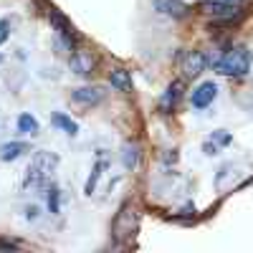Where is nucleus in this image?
Here are the masks:
<instances>
[{
    "instance_id": "f257e3e1",
    "label": "nucleus",
    "mask_w": 253,
    "mask_h": 253,
    "mask_svg": "<svg viewBox=\"0 0 253 253\" xmlns=\"http://www.w3.org/2000/svg\"><path fill=\"white\" fill-rule=\"evenodd\" d=\"M208 63L213 66L218 74L223 76H233V79H243L251 71V51L246 46H230L223 53H213L208 56Z\"/></svg>"
},
{
    "instance_id": "f03ea898",
    "label": "nucleus",
    "mask_w": 253,
    "mask_h": 253,
    "mask_svg": "<svg viewBox=\"0 0 253 253\" xmlns=\"http://www.w3.org/2000/svg\"><path fill=\"white\" fill-rule=\"evenodd\" d=\"M56 167H58V155L46 152V150H38V152L31 157V165L26 167L23 180H20V187H23V190L46 187L48 180H51L53 172H56Z\"/></svg>"
},
{
    "instance_id": "7ed1b4c3",
    "label": "nucleus",
    "mask_w": 253,
    "mask_h": 253,
    "mask_svg": "<svg viewBox=\"0 0 253 253\" xmlns=\"http://www.w3.org/2000/svg\"><path fill=\"white\" fill-rule=\"evenodd\" d=\"M137 225H139V210H137V205L124 203L119 208L117 218H114V228H112L114 230V238L117 241H129L137 233Z\"/></svg>"
},
{
    "instance_id": "20e7f679",
    "label": "nucleus",
    "mask_w": 253,
    "mask_h": 253,
    "mask_svg": "<svg viewBox=\"0 0 253 253\" xmlns=\"http://www.w3.org/2000/svg\"><path fill=\"white\" fill-rule=\"evenodd\" d=\"M46 18H48V23H51V28L56 31V36H58V41L63 46H66L69 51H74V46L79 43V33H76V28L71 26V20L66 18V15H61L53 5H46Z\"/></svg>"
},
{
    "instance_id": "39448f33",
    "label": "nucleus",
    "mask_w": 253,
    "mask_h": 253,
    "mask_svg": "<svg viewBox=\"0 0 253 253\" xmlns=\"http://www.w3.org/2000/svg\"><path fill=\"white\" fill-rule=\"evenodd\" d=\"M203 13L210 15L215 23H225L233 26L246 15L243 5H233V3H213V0H203Z\"/></svg>"
},
{
    "instance_id": "423d86ee",
    "label": "nucleus",
    "mask_w": 253,
    "mask_h": 253,
    "mask_svg": "<svg viewBox=\"0 0 253 253\" xmlns=\"http://www.w3.org/2000/svg\"><path fill=\"white\" fill-rule=\"evenodd\" d=\"M69 66L79 76H91L94 66H96V56L91 51H86V48H74L71 56H69Z\"/></svg>"
},
{
    "instance_id": "0eeeda50",
    "label": "nucleus",
    "mask_w": 253,
    "mask_h": 253,
    "mask_svg": "<svg viewBox=\"0 0 253 253\" xmlns=\"http://www.w3.org/2000/svg\"><path fill=\"white\" fill-rule=\"evenodd\" d=\"M215 96H218V84L215 81H203L193 89V94H190V104H193V109H208L210 104L215 101Z\"/></svg>"
},
{
    "instance_id": "6e6552de",
    "label": "nucleus",
    "mask_w": 253,
    "mask_h": 253,
    "mask_svg": "<svg viewBox=\"0 0 253 253\" xmlns=\"http://www.w3.org/2000/svg\"><path fill=\"white\" fill-rule=\"evenodd\" d=\"M208 66V58L203 56V51H185L180 56V69L185 76H200Z\"/></svg>"
},
{
    "instance_id": "1a4fd4ad",
    "label": "nucleus",
    "mask_w": 253,
    "mask_h": 253,
    "mask_svg": "<svg viewBox=\"0 0 253 253\" xmlns=\"http://www.w3.org/2000/svg\"><path fill=\"white\" fill-rule=\"evenodd\" d=\"M104 91L101 86H81V89H74L71 91V99L76 104H81V107H94V104H99L104 99Z\"/></svg>"
},
{
    "instance_id": "9d476101",
    "label": "nucleus",
    "mask_w": 253,
    "mask_h": 253,
    "mask_svg": "<svg viewBox=\"0 0 253 253\" xmlns=\"http://www.w3.org/2000/svg\"><path fill=\"white\" fill-rule=\"evenodd\" d=\"M180 96H182V81H172L170 86L165 89V94L160 96V112L162 114H172V109L177 107Z\"/></svg>"
},
{
    "instance_id": "9b49d317",
    "label": "nucleus",
    "mask_w": 253,
    "mask_h": 253,
    "mask_svg": "<svg viewBox=\"0 0 253 253\" xmlns=\"http://www.w3.org/2000/svg\"><path fill=\"white\" fill-rule=\"evenodd\" d=\"M107 167H109V162L104 160V152L99 150V157H96V162L91 167V175L86 177V185H84V195H94V190H96V185H99V180H101V175H104Z\"/></svg>"
},
{
    "instance_id": "f8f14e48",
    "label": "nucleus",
    "mask_w": 253,
    "mask_h": 253,
    "mask_svg": "<svg viewBox=\"0 0 253 253\" xmlns=\"http://www.w3.org/2000/svg\"><path fill=\"white\" fill-rule=\"evenodd\" d=\"M152 8L162 15H170V18H182L187 13V5L182 0H152Z\"/></svg>"
},
{
    "instance_id": "ddd939ff",
    "label": "nucleus",
    "mask_w": 253,
    "mask_h": 253,
    "mask_svg": "<svg viewBox=\"0 0 253 253\" xmlns=\"http://www.w3.org/2000/svg\"><path fill=\"white\" fill-rule=\"evenodd\" d=\"M109 84H112V89H117L119 94H132V74L126 69H112Z\"/></svg>"
},
{
    "instance_id": "4468645a",
    "label": "nucleus",
    "mask_w": 253,
    "mask_h": 253,
    "mask_svg": "<svg viewBox=\"0 0 253 253\" xmlns=\"http://www.w3.org/2000/svg\"><path fill=\"white\" fill-rule=\"evenodd\" d=\"M137 165H139V144L137 142H124V147H122V167L126 172H132V170H137Z\"/></svg>"
},
{
    "instance_id": "2eb2a0df",
    "label": "nucleus",
    "mask_w": 253,
    "mask_h": 253,
    "mask_svg": "<svg viewBox=\"0 0 253 253\" xmlns=\"http://www.w3.org/2000/svg\"><path fill=\"white\" fill-rule=\"evenodd\" d=\"M28 150L31 147L26 142H5V144H0V160L3 162H15L18 157H23Z\"/></svg>"
},
{
    "instance_id": "dca6fc26",
    "label": "nucleus",
    "mask_w": 253,
    "mask_h": 253,
    "mask_svg": "<svg viewBox=\"0 0 253 253\" xmlns=\"http://www.w3.org/2000/svg\"><path fill=\"white\" fill-rule=\"evenodd\" d=\"M18 132L23 137H36L41 132V124L31 112H23V114H18Z\"/></svg>"
},
{
    "instance_id": "f3484780",
    "label": "nucleus",
    "mask_w": 253,
    "mask_h": 253,
    "mask_svg": "<svg viewBox=\"0 0 253 253\" xmlns=\"http://www.w3.org/2000/svg\"><path fill=\"white\" fill-rule=\"evenodd\" d=\"M51 122L58 126V129L63 132V134H69V137H76L79 134V124L69 117V114H63V112H56L53 117H51Z\"/></svg>"
},
{
    "instance_id": "a211bd4d",
    "label": "nucleus",
    "mask_w": 253,
    "mask_h": 253,
    "mask_svg": "<svg viewBox=\"0 0 253 253\" xmlns=\"http://www.w3.org/2000/svg\"><path fill=\"white\" fill-rule=\"evenodd\" d=\"M46 203H48V210H51V215H61V190L56 185L48 187V193H46Z\"/></svg>"
},
{
    "instance_id": "6ab92c4d",
    "label": "nucleus",
    "mask_w": 253,
    "mask_h": 253,
    "mask_svg": "<svg viewBox=\"0 0 253 253\" xmlns=\"http://www.w3.org/2000/svg\"><path fill=\"white\" fill-rule=\"evenodd\" d=\"M210 139H213L218 147H228L230 142H233V137H230L225 129H218V132H213V134H210Z\"/></svg>"
},
{
    "instance_id": "aec40b11",
    "label": "nucleus",
    "mask_w": 253,
    "mask_h": 253,
    "mask_svg": "<svg viewBox=\"0 0 253 253\" xmlns=\"http://www.w3.org/2000/svg\"><path fill=\"white\" fill-rule=\"evenodd\" d=\"M23 218H26L28 223H38V218H41V208H38V205H28Z\"/></svg>"
},
{
    "instance_id": "412c9836",
    "label": "nucleus",
    "mask_w": 253,
    "mask_h": 253,
    "mask_svg": "<svg viewBox=\"0 0 253 253\" xmlns=\"http://www.w3.org/2000/svg\"><path fill=\"white\" fill-rule=\"evenodd\" d=\"M8 36H10V20L3 18V20H0V43H5Z\"/></svg>"
},
{
    "instance_id": "4be33fe9",
    "label": "nucleus",
    "mask_w": 253,
    "mask_h": 253,
    "mask_svg": "<svg viewBox=\"0 0 253 253\" xmlns=\"http://www.w3.org/2000/svg\"><path fill=\"white\" fill-rule=\"evenodd\" d=\"M203 152H205L208 157H213V155H218V144H215L213 139H205V142H203Z\"/></svg>"
},
{
    "instance_id": "5701e85b",
    "label": "nucleus",
    "mask_w": 253,
    "mask_h": 253,
    "mask_svg": "<svg viewBox=\"0 0 253 253\" xmlns=\"http://www.w3.org/2000/svg\"><path fill=\"white\" fill-rule=\"evenodd\" d=\"M162 160H165L167 165H175V162H177V150H167Z\"/></svg>"
},
{
    "instance_id": "b1692460",
    "label": "nucleus",
    "mask_w": 253,
    "mask_h": 253,
    "mask_svg": "<svg viewBox=\"0 0 253 253\" xmlns=\"http://www.w3.org/2000/svg\"><path fill=\"white\" fill-rule=\"evenodd\" d=\"M15 248H20V246L13 243V241H3V238H0V251H15Z\"/></svg>"
},
{
    "instance_id": "393cba45",
    "label": "nucleus",
    "mask_w": 253,
    "mask_h": 253,
    "mask_svg": "<svg viewBox=\"0 0 253 253\" xmlns=\"http://www.w3.org/2000/svg\"><path fill=\"white\" fill-rule=\"evenodd\" d=\"M0 63H3V56H0Z\"/></svg>"
}]
</instances>
